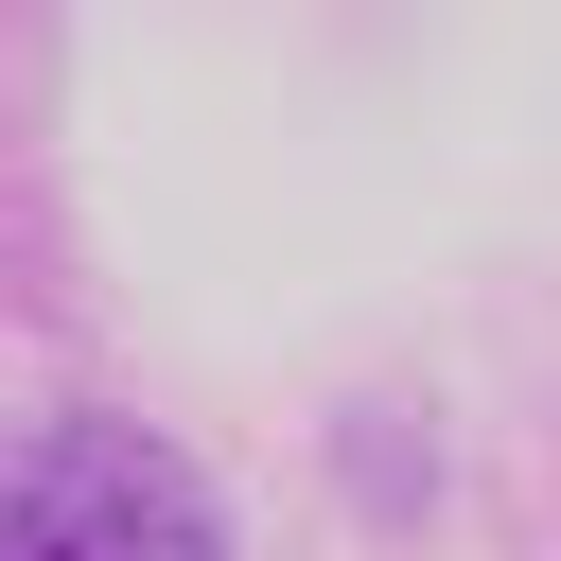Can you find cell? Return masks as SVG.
Returning <instances> with one entry per match:
<instances>
[{
    "label": "cell",
    "instance_id": "obj_1",
    "mask_svg": "<svg viewBox=\"0 0 561 561\" xmlns=\"http://www.w3.org/2000/svg\"><path fill=\"white\" fill-rule=\"evenodd\" d=\"M0 561H228V526L140 421H35L0 456Z\"/></svg>",
    "mask_w": 561,
    "mask_h": 561
}]
</instances>
